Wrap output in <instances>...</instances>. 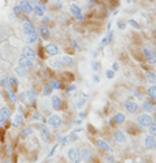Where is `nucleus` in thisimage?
Returning <instances> with one entry per match:
<instances>
[{
    "label": "nucleus",
    "instance_id": "1",
    "mask_svg": "<svg viewBox=\"0 0 156 163\" xmlns=\"http://www.w3.org/2000/svg\"><path fill=\"white\" fill-rule=\"evenodd\" d=\"M22 30H24V34H25L27 38L38 37V33H37L35 26L33 25L30 21H24V22H22Z\"/></svg>",
    "mask_w": 156,
    "mask_h": 163
},
{
    "label": "nucleus",
    "instance_id": "2",
    "mask_svg": "<svg viewBox=\"0 0 156 163\" xmlns=\"http://www.w3.org/2000/svg\"><path fill=\"white\" fill-rule=\"evenodd\" d=\"M68 158L73 163H80L81 162V150L77 148H70L68 150Z\"/></svg>",
    "mask_w": 156,
    "mask_h": 163
},
{
    "label": "nucleus",
    "instance_id": "3",
    "mask_svg": "<svg viewBox=\"0 0 156 163\" xmlns=\"http://www.w3.org/2000/svg\"><path fill=\"white\" fill-rule=\"evenodd\" d=\"M69 9H70V13L73 14L77 20H80V21H82V20H83V16H82V9H81V7H80V5H78V4H76V3H72V4H70V7H69Z\"/></svg>",
    "mask_w": 156,
    "mask_h": 163
},
{
    "label": "nucleus",
    "instance_id": "4",
    "mask_svg": "<svg viewBox=\"0 0 156 163\" xmlns=\"http://www.w3.org/2000/svg\"><path fill=\"white\" fill-rule=\"evenodd\" d=\"M124 107H125V110L127 112H130V113H135L138 111V108H139L138 103L134 102V101H130V99H127V101L124 102Z\"/></svg>",
    "mask_w": 156,
    "mask_h": 163
},
{
    "label": "nucleus",
    "instance_id": "5",
    "mask_svg": "<svg viewBox=\"0 0 156 163\" xmlns=\"http://www.w3.org/2000/svg\"><path fill=\"white\" fill-rule=\"evenodd\" d=\"M18 7L21 8V12H22V13H25V14H31L33 12H34V8L31 7L30 3L27 2V0H21Z\"/></svg>",
    "mask_w": 156,
    "mask_h": 163
},
{
    "label": "nucleus",
    "instance_id": "6",
    "mask_svg": "<svg viewBox=\"0 0 156 163\" xmlns=\"http://www.w3.org/2000/svg\"><path fill=\"white\" fill-rule=\"evenodd\" d=\"M37 129L41 130V134H42V140L44 142H48L49 141V130L47 128V125H44V124H37Z\"/></svg>",
    "mask_w": 156,
    "mask_h": 163
},
{
    "label": "nucleus",
    "instance_id": "7",
    "mask_svg": "<svg viewBox=\"0 0 156 163\" xmlns=\"http://www.w3.org/2000/svg\"><path fill=\"white\" fill-rule=\"evenodd\" d=\"M44 51H46V54L49 55V56H56L57 54L60 52L59 47L56 45H53V43H47L46 47H44Z\"/></svg>",
    "mask_w": 156,
    "mask_h": 163
},
{
    "label": "nucleus",
    "instance_id": "8",
    "mask_svg": "<svg viewBox=\"0 0 156 163\" xmlns=\"http://www.w3.org/2000/svg\"><path fill=\"white\" fill-rule=\"evenodd\" d=\"M138 124L141 127H148L150 124L152 123V119H151V116L150 115H147V113H143V115H139L138 116Z\"/></svg>",
    "mask_w": 156,
    "mask_h": 163
},
{
    "label": "nucleus",
    "instance_id": "9",
    "mask_svg": "<svg viewBox=\"0 0 156 163\" xmlns=\"http://www.w3.org/2000/svg\"><path fill=\"white\" fill-rule=\"evenodd\" d=\"M47 124L49 127H53V128H57L63 124V119H61L59 115H52L49 116V119L47 120Z\"/></svg>",
    "mask_w": 156,
    "mask_h": 163
},
{
    "label": "nucleus",
    "instance_id": "10",
    "mask_svg": "<svg viewBox=\"0 0 156 163\" xmlns=\"http://www.w3.org/2000/svg\"><path fill=\"white\" fill-rule=\"evenodd\" d=\"M143 55L146 56L147 62L150 64H156V52L152 50H148V48H143Z\"/></svg>",
    "mask_w": 156,
    "mask_h": 163
},
{
    "label": "nucleus",
    "instance_id": "11",
    "mask_svg": "<svg viewBox=\"0 0 156 163\" xmlns=\"http://www.w3.org/2000/svg\"><path fill=\"white\" fill-rule=\"evenodd\" d=\"M126 120V116H125V113H122V112H116L113 117H112V123H113V125H119V124H124Z\"/></svg>",
    "mask_w": 156,
    "mask_h": 163
},
{
    "label": "nucleus",
    "instance_id": "12",
    "mask_svg": "<svg viewBox=\"0 0 156 163\" xmlns=\"http://www.w3.org/2000/svg\"><path fill=\"white\" fill-rule=\"evenodd\" d=\"M18 65H21V67H25V68H30V67L34 65V60L26 58L25 55H21L20 59H18Z\"/></svg>",
    "mask_w": 156,
    "mask_h": 163
},
{
    "label": "nucleus",
    "instance_id": "13",
    "mask_svg": "<svg viewBox=\"0 0 156 163\" xmlns=\"http://www.w3.org/2000/svg\"><path fill=\"white\" fill-rule=\"evenodd\" d=\"M51 105L55 111H59L61 110V106H63V101H61V98L59 95H53L51 99Z\"/></svg>",
    "mask_w": 156,
    "mask_h": 163
},
{
    "label": "nucleus",
    "instance_id": "14",
    "mask_svg": "<svg viewBox=\"0 0 156 163\" xmlns=\"http://www.w3.org/2000/svg\"><path fill=\"white\" fill-rule=\"evenodd\" d=\"M44 12H46V4L44 3H38V5L34 7V13L38 17H44Z\"/></svg>",
    "mask_w": 156,
    "mask_h": 163
},
{
    "label": "nucleus",
    "instance_id": "15",
    "mask_svg": "<svg viewBox=\"0 0 156 163\" xmlns=\"http://www.w3.org/2000/svg\"><path fill=\"white\" fill-rule=\"evenodd\" d=\"M38 31H39V34L42 35V38H44V39H47V38L49 37V34H51V31H49L48 26H47L46 24H42V25H39V28H38Z\"/></svg>",
    "mask_w": 156,
    "mask_h": 163
},
{
    "label": "nucleus",
    "instance_id": "16",
    "mask_svg": "<svg viewBox=\"0 0 156 163\" xmlns=\"http://www.w3.org/2000/svg\"><path fill=\"white\" fill-rule=\"evenodd\" d=\"M155 137L151 134H147L146 137H144V145H146V149H154L155 148Z\"/></svg>",
    "mask_w": 156,
    "mask_h": 163
},
{
    "label": "nucleus",
    "instance_id": "17",
    "mask_svg": "<svg viewBox=\"0 0 156 163\" xmlns=\"http://www.w3.org/2000/svg\"><path fill=\"white\" fill-rule=\"evenodd\" d=\"M22 55H25L26 58H29V59H31V60H34V59L37 58V52H35V50H33L31 47H25L24 48V54Z\"/></svg>",
    "mask_w": 156,
    "mask_h": 163
},
{
    "label": "nucleus",
    "instance_id": "18",
    "mask_svg": "<svg viewBox=\"0 0 156 163\" xmlns=\"http://www.w3.org/2000/svg\"><path fill=\"white\" fill-rule=\"evenodd\" d=\"M113 137H115V140L117 141V142H121V144L126 142V136L122 130H116V132L113 133Z\"/></svg>",
    "mask_w": 156,
    "mask_h": 163
},
{
    "label": "nucleus",
    "instance_id": "19",
    "mask_svg": "<svg viewBox=\"0 0 156 163\" xmlns=\"http://www.w3.org/2000/svg\"><path fill=\"white\" fill-rule=\"evenodd\" d=\"M142 107H143L144 111H146V112H150V113L155 111V103H151L150 101H143Z\"/></svg>",
    "mask_w": 156,
    "mask_h": 163
},
{
    "label": "nucleus",
    "instance_id": "20",
    "mask_svg": "<svg viewBox=\"0 0 156 163\" xmlns=\"http://www.w3.org/2000/svg\"><path fill=\"white\" fill-rule=\"evenodd\" d=\"M81 159L85 163H88L91 161V154H90V151H88V149H82L81 150Z\"/></svg>",
    "mask_w": 156,
    "mask_h": 163
},
{
    "label": "nucleus",
    "instance_id": "21",
    "mask_svg": "<svg viewBox=\"0 0 156 163\" xmlns=\"http://www.w3.org/2000/svg\"><path fill=\"white\" fill-rule=\"evenodd\" d=\"M61 62H63L64 65H68V67H73L74 65V59L72 56H68V55H64L63 58H60Z\"/></svg>",
    "mask_w": 156,
    "mask_h": 163
},
{
    "label": "nucleus",
    "instance_id": "22",
    "mask_svg": "<svg viewBox=\"0 0 156 163\" xmlns=\"http://www.w3.org/2000/svg\"><path fill=\"white\" fill-rule=\"evenodd\" d=\"M0 113L3 115V117L5 119V120L12 116V111H10V108L9 107H5V106H3L2 108H0Z\"/></svg>",
    "mask_w": 156,
    "mask_h": 163
},
{
    "label": "nucleus",
    "instance_id": "23",
    "mask_svg": "<svg viewBox=\"0 0 156 163\" xmlns=\"http://www.w3.org/2000/svg\"><path fill=\"white\" fill-rule=\"evenodd\" d=\"M49 65L53 67L55 69H60L64 67L63 62H61V59H52V60H49Z\"/></svg>",
    "mask_w": 156,
    "mask_h": 163
},
{
    "label": "nucleus",
    "instance_id": "24",
    "mask_svg": "<svg viewBox=\"0 0 156 163\" xmlns=\"http://www.w3.org/2000/svg\"><path fill=\"white\" fill-rule=\"evenodd\" d=\"M16 73H17V76H20V77H25V76H27V73H29V69L18 65V67L16 68Z\"/></svg>",
    "mask_w": 156,
    "mask_h": 163
},
{
    "label": "nucleus",
    "instance_id": "25",
    "mask_svg": "<svg viewBox=\"0 0 156 163\" xmlns=\"http://www.w3.org/2000/svg\"><path fill=\"white\" fill-rule=\"evenodd\" d=\"M96 145L99 146L100 149H103L104 151H111V150H112V149H111V146L105 142V141H103V140H98L96 141Z\"/></svg>",
    "mask_w": 156,
    "mask_h": 163
},
{
    "label": "nucleus",
    "instance_id": "26",
    "mask_svg": "<svg viewBox=\"0 0 156 163\" xmlns=\"http://www.w3.org/2000/svg\"><path fill=\"white\" fill-rule=\"evenodd\" d=\"M26 97H27V99H29L31 103H35L37 93H35V90H34V89H30L29 91H27V93H26Z\"/></svg>",
    "mask_w": 156,
    "mask_h": 163
},
{
    "label": "nucleus",
    "instance_id": "27",
    "mask_svg": "<svg viewBox=\"0 0 156 163\" xmlns=\"http://www.w3.org/2000/svg\"><path fill=\"white\" fill-rule=\"evenodd\" d=\"M22 123H24V117H22V115H20V113L13 117V125L14 127H21Z\"/></svg>",
    "mask_w": 156,
    "mask_h": 163
},
{
    "label": "nucleus",
    "instance_id": "28",
    "mask_svg": "<svg viewBox=\"0 0 156 163\" xmlns=\"http://www.w3.org/2000/svg\"><path fill=\"white\" fill-rule=\"evenodd\" d=\"M147 95H148L150 98H152V99L156 101V85L150 86V88L147 89Z\"/></svg>",
    "mask_w": 156,
    "mask_h": 163
},
{
    "label": "nucleus",
    "instance_id": "29",
    "mask_svg": "<svg viewBox=\"0 0 156 163\" xmlns=\"http://www.w3.org/2000/svg\"><path fill=\"white\" fill-rule=\"evenodd\" d=\"M112 38H113V31H109V34H108L107 37H104V38H103L102 46L104 47V46H107L108 43H111V42H112Z\"/></svg>",
    "mask_w": 156,
    "mask_h": 163
},
{
    "label": "nucleus",
    "instance_id": "30",
    "mask_svg": "<svg viewBox=\"0 0 156 163\" xmlns=\"http://www.w3.org/2000/svg\"><path fill=\"white\" fill-rule=\"evenodd\" d=\"M0 85H3L5 89L9 90L10 89V84H9V78L7 77V76H3L2 78H0Z\"/></svg>",
    "mask_w": 156,
    "mask_h": 163
},
{
    "label": "nucleus",
    "instance_id": "31",
    "mask_svg": "<svg viewBox=\"0 0 156 163\" xmlns=\"http://www.w3.org/2000/svg\"><path fill=\"white\" fill-rule=\"evenodd\" d=\"M21 134H22V137H27V136L33 134V128H31L30 125H27L26 128H24V129H22Z\"/></svg>",
    "mask_w": 156,
    "mask_h": 163
},
{
    "label": "nucleus",
    "instance_id": "32",
    "mask_svg": "<svg viewBox=\"0 0 156 163\" xmlns=\"http://www.w3.org/2000/svg\"><path fill=\"white\" fill-rule=\"evenodd\" d=\"M48 85L51 86L52 89H60V88H61V82H60L59 80H51Z\"/></svg>",
    "mask_w": 156,
    "mask_h": 163
},
{
    "label": "nucleus",
    "instance_id": "33",
    "mask_svg": "<svg viewBox=\"0 0 156 163\" xmlns=\"http://www.w3.org/2000/svg\"><path fill=\"white\" fill-rule=\"evenodd\" d=\"M146 78L148 82H156V74L154 72H146Z\"/></svg>",
    "mask_w": 156,
    "mask_h": 163
},
{
    "label": "nucleus",
    "instance_id": "34",
    "mask_svg": "<svg viewBox=\"0 0 156 163\" xmlns=\"http://www.w3.org/2000/svg\"><path fill=\"white\" fill-rule=\"evenodd\" d=\"M7 91H8V97H9V99L12 101L13 103H16V102H17V99H18V98H17V95L14 94V91H13L12 89H9V90H7Z\"/></svg>",
    "mask_w": 156,
    "mask_h": 163
},
{
    "label": "nucleus",
    "instance_id": "35",
    "mask_svg": "<svg viewBox=\"0 0 156 163\" xmlns=\"http://www.w3.org/2000/svg\"><path fill=\"white\" fill-rule=\"evenodd\" d=\"M147 128H148V132H150V134H151V136H154V137H155V136H156V123H151V124H150V125H148Z\"/></svg>",
    "mask_w": 156,
    "mask_h": 163
},
{
    "label": "nucleus",
    "instance_id": "36",
    "mask_svg": "<svg viewBox=\"0 0 156 163\" xmlns=\"http://www.w3.org/2000/svg\"><path fill=\"white\" fill-rule=\"evenodd\" d=\"M52 93V88L49 85H44V88H43V95L44 97H48V95H51Z\"/></svg>",
    "mask_w": 156,
    "mask_h": 163
},
{
    "label": "nucleus",
    "instance_id": "37",
    "mask_svg": "<svg viewBox=\"0 0 156 163\" xmlns=\"http://www.w3.org/2000/svg\"><path fill=\"white\" fill-rule=\"evenodd\" d=\"M9 84H10V88H17V86H18V80L16 77H9Z\"/></svg>",
    "mask_w": 156,
    "mask_h": 163
},
{
    "label": "nucleus",
    "instance_id": "38",
    "mask_svg": "<svg viewBox=\"0 0 156 163\" xmlns=\"http://www.w3.org/2000/svg\"><path fill=\"white\" fill-rule=\"evenodd\" d=\"M85 105H86V98H85V97H82L81 99L78 101V103H77V108H80V110H81V108L85 107Z\"/></svg>",
    "mask_w": 156,
    "mask_h": 163
},
{
    "label": "nucleus",
    "instance_id": "39",
    "mask_svg": "<svg viewBox=\"0 0 156 163\" xmlns=\"http://www.w3.org/2000/svg\"><path fill=\"white\" fill-rule=\"evenodd\" d=\"M105 77L109 78V80H112L115 77V70L113 69H107V70H105Z\"/></svg>",
    "mask_w": 156,
    "mask_h": 163
},
{
    "label": "nucleus",
    "instance_id": "40",
    "mask_svg": "<svg viewBox=\"0 0 156 163\" xmlns=\"http://www.w3.org/2000/svg\"><path fill=\"white\" fill-rule=\"evenodd\" d=\"M92 69H94V72H95V73H98L99 72V69H100V64L98 63V62H92Z\"/></svg>",
    "mask_w": 156,
    "mask_h": 163
},
{
    "label": "nucleus",
    "instance_id": "41",
    "mask_svg": "<svg viewBox=\"0 0 156 163\" xmlns=\"http://www.w3.org/2000/svg\"><path fill=\"white\" fill-rule=\"evenodd\" d=\"M129 24H130V26H133V28H135V29H141V25H139L135 20H130V21H129Z\"/></svg>",
    "mask_w": 156,
    "mask_h": 163
},
{
    "label": "nucleus",
    "instance_id": "42",
    "mask_svg": "<svg viewBox=\"0 0 156 163\" xmlns=\"http://www.w3.org/2000/svg\"><path fill=\"white\" fill-rule=\"evenodd\" d=\"M117 28H119L120 30H125L126 29V24L124 22V21H119V22H117Z\"/></svg>",
    "mask_w": 156,
    "mask_h": 163
},
{
    "label": "nucleus",
    "instance_id": "43",
    "mask_svg": "<svg viewBox=\"0 0 156 163\" xmlns=\"http://www.w3.org/2000/svg\"><path fill=\"white\" fill-rule=\"evenodd\" d=\"M33 120H38V121H42L43 120V117H42V115L41 113H34V115H33Z\"/></svg>",
    "mask_w": 156,
    "mask_h": 163
},
{
    "label": "nucleus",
    "instance_id": "44",
    "mask_svg": "<svg viewBox=\"0 0 156 163\" xmlns=\"http://www.w3.org/2000/svg\"><path fill=\"white\" fill-rule=\"evenodd\" d=\"M76 89H77V86H76V85L73 84V85H70V86H68V88H66V89H65V93H66V94H68V93H70V91H72V90H76Z\"/></svg>",
    "mask_w": 156,
    "mask_h": 163
},
{
    "label": "nucleus",
    "instance_id": "45",
    "mask_svg": "<svg viewBox=\"0 0 156 163\" xmlns=\"http://www.w3.org/2000/svg\"><path fill=\"white\" fill-rule=\"evenodd\" d=\"M13 13H14L16 16H17V17L21 14V8L18 7V5H17V7H14V8H13Z\"/></svg>",
    "mask_w": 156,
    "mask_h": 163
},
{
    "label": "nucleus",
    "instance_id": "46",
    "mask_svg": "<svg viewBox=\"0 0 156 163\" xmlns=\"http://www.w3.org/2000/svg\"><path fill=\"white\" fill-rule=\"evenodd\" d=\"M68 137H69V140H72V141H76V140H77V134H76L74 132H72V133L68 136Z\"/></svg>",
    "mask_w": 156,
    "mask_h": 163
},
{
    "label": "nucleus",
    "instance_id": "47",
    "mask_svg": "<svg viewBox=\"0 0 156 163\" xmlns=\"http://www.w3.org/2000/svg\"><path fill=\"white\" fill-rule=\"evenodd\" d=\"M112 69L115 70V72H116V70H119V69H120V65H119V63H117V62H115V63H113V65H112Z\"/></svg>",
    "mask_w": 156,
    "mask_h": 163
},
{
    "label": "nucleus",
    "instance_id": "48",
    "mask_svg": "<svg viewBox=\"0 0 156 163\" xmlns=\"http://www.w3.org/2000/svg\"><path fill=\"white\" fill-rule=\"evenodd\" d=\"M94 82H96V84H99L100 82V77H99V76H98V73H95V74H94Z\"/></svg>",
    "mask_w": 156,
    "mask_h": 163
},
{
    "label": "nucleus",
    "instance_id": "49",
    "mask_svg": "<svg viewBox=\"0 0 156 163\" xmlns=\"http://www.w3.org/2000/svg\"><path fill=\"white\" fill-rule=\"evenodd\" d=\"M73 124H74V125H81V124H82V119H76V120L73 121Z\"/></svg>",
    "mask_w": 156,
    "mask_h": 163
},
{
    "label": "nucleus",
    "instance_id": "50",
    "mask_svg": "<svg viewBox=\"0 0 156 163\" xmlns=\"http://www.w3.org/2000/svg\"><path fill=\"white\" fill-rule=\"evenodd\" d=\"M107 161L111 162V163H116V162H115V158H113V155H108V157H107Z\"/></svg>",
    "mask_w": 156,
    "mask_h": 163
},
{
    "label": "nucleus",
    "instance_id": "51",
    "mask_svg": "<svg viewBox=\"0 0 156 163\" xmlns=\"http://www.w3.org/2000/svg\"><path fill=\"white\" fill-rule=\"evenodd\" d=\"M4 123H5V119L3 117V115H2V113H0V127H2Z\"/></svg>",
    "mask_w": 156,
    "mask_h": 163
},
{
    "label": "nucleus",
    "instance_id": "52",
    "mask_svg": "<svg viewBox=\"0 0 156 163\" xmlns=\"http://www.w3.org/2000/svg\"><path fill=\"white\" fill-rule=\"evenodd\" d=\"M85 117H86V112L81 111V112H80V119H85Z\"/></svg>",
    "mask_w": 156,
    "mask_h": 163
},
{
    "label": "nucleus",
    "instance_id": "53",
    "mask_svg": "<svg viewBox=\"0 0 156 163\" xmlns=\"http://www.w3.org/2000/svg\"><path fill=\"white\" fill-rule=\"evenodd\" d=\"M134 95H135L137 98H142V94L139 93V91H134Z\"/></svg>",
    "mask_w": 156,
    "mask_h": 163
},
{
    "label": "nucleus",
    "instance_id": "54",
    "mask_svg": "<svg viewBox=\"0 0 156 163\" xmlns=\"http://www.w3.org/2000/svg\"><path fill=\"white\" fill-rule=\"evenodd\" d=\"M22 112H24V108H22V106H18V113L22 115Z\"/></svg>",
    "mask_w": 156,
    "mask_h": 163
},
{
    "label": "nucleus",
    "instance_id": "55",
    "mask_svg": "<svg viewBox=\"0 0 156 163\" xmlns=\"http://www.w3.org/2000/svg\"><path fill=\"white\" fill-rule=\"evenodd\" d=\"M48 21H49V18H48V17H43V24H46V25H47Z\"/></svg>",
    "mask_w": 156,
    "mask_h": 163
},
{
    "label": "nucleus",
    "instance_id": "56",
    "mask_svg": "<svg viewBox=\"0 0 156 163\" xmlns=\"http://www.w3.org/2000/svg\"><path fill=\"white\" fill-rule=\"evenodd\" d=\"M72 45H73V47H74V48H78V45L76 43V41H72Z\"/></svg>",
    "mask_w": 156,
    "mask_h": 163
},
{
    "label": "nucleus",
    "instance_id": "57",
    "mask_svg": "<svg viewBox=\"0 0 156 163\" xmlns=\"http://www.w3.org/2000/svg\"><path fill=\"white\" fill-rule=\"evenodd\" d=\"M20 98H21V101H22V102H24V101H25V94H24V93H21Z\"/></svg>",
    "mask_w": 156,
    "mask_h": 163
},
{
    "label": "nucleus",
    "instance_id": "58",
    "mask_svg": "<svg viewBox=\"0 0 156 163\" xmlns=\"http://www.w3.org/2000/svg\"><path fill=\"white\" fill-rule=\"evenodd\" d=\"M126 2H127V3H137L138 0H126Z\"/></svg>",
    "mask_w": 156,
    "mask_h": 163
},
{
    "label": "nucleus",
    "instance_id": "59",
    "mask_svg": "<svg viewBox=\"0 0 156 163\" xmlns=\"http://www.w3.org/2000/svg\"><path fill=\"white\" fill-rule=\"evenodd\" d=\"M80 130H81V128H76V129L73 130V132H74V133H77V132H80Z\"/></svg>",
    "mask_w": 156,
    "mask_h": 163
},
{
    "label": "nucleus",
    "instance_id": "60",
    "mask_svg": "<svg viewBox=\"0 0 156 163\" xmlns=\"http://www.w3.org/2000/svg\"><path fill=\"white\" fill-rule=\"evenodd\" d=\"M39 2H41V3H44V4H46V2H48V0H39Z\"/></svg>",
    "mask_w": 156,
    "mask_h": 163
},
{
    "label": "nucleus",
    "instance_id": "61",
    "mask_svg": "<svg viewBox=\"0 0 156 163\" xmlns=\"http://www.w3.org/2000/svg\"><path fill=\"white\" fill-rule=\"evenodd\" d=\"M154 121L156 123V112H155V115H154Z\"/></svg>",
    "mask_w": 156,
    "mask_h": 163
},
{
    "label": "nucleus",
    "instance_id": "62",
    "mask_svg": "<svg viewBox=\"0 0 156 163\" xmlns=\"http://www.w3.org/2000/svg\"><path fill=\"white\" fill-rule=\"evenodd\" d=\"M4 163H9V162L8 161H4Z\"/></svg>",
    "mask_w": 156,
    "mask_h": 163
},
{
    "label": "nucleus",
    "instance_id": "63",
    "mask_svg": "<svg viewBox=\"0 0 156 163\" xmlns=\"http://www.w3.org/2000/svg\"><path fill=\"white\" fill-rule=\"evenodd\" d=\"M155 148H156V144H155Z\"/></svg>",
    "mask_w": 156,
    "mask_h": 163
},
{
    "label": "nucleus",
    "instance_id": "64",
    "mask_svg": "<svg viewBox=\"0 0 156 163\" xmlns=\"http://www.w3.org/2000/svg\"><path fill=\"white\" fill-rule=\"evenodd\" d=\"M80 163H81V162H80Z\"/></svg>",
    "mask_w": 156,
    "mask_h": 163
}]
</instances>
